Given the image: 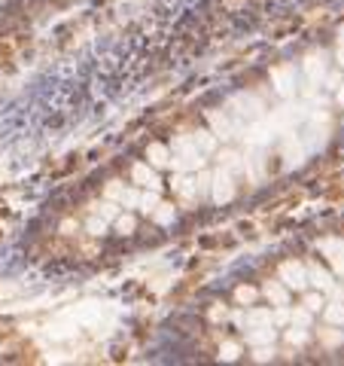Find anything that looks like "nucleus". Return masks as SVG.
I'll list each match as a JSON object with an SVG mask.
<instances>
[{
    "instance_id": "nucleus-23",
    "label": "nucleus",
    "mask_w": 344,
    "mask_h": 366,
    "mask_svg": "<svg viewBox=\"0 0 344 366\" xmlns=\"http://www.w3.org/2000/svg\"><path fill=\"white\" fill-rule=\"evenodd\" d=\"M158 202H162V196H158V189H140V205H137V211H144V214H153Z\"/></svg>"
},
{
    "instance_id": "nucleus-30",
    "label": "nucleus",
    "mask_w": 344,
    "mask_h": 366,
    "mask_svg": "<svg viewBox=\"0 0 344 366\" xmlns=\"http://www.w3.org/2000/svg\"><path fill=\"white\" fill-rule=\"evenodd\" d=\"M274 354H278V348L274 345H259V348H253V354L250 357H253L256 363H268V360H274Z\"/></svg>"
},
{
    "instance_id": "nucleus-5",
    "label": "nucleus",
    "mask_w": 344,
    "mask_h": 366,
    "mask_svg": "<svg viewBox=\"0 0 344 366\" xmlns=\"http://www.w3.org/2000/svg\"><path fill=\"white\" fill-rule=\"evenodd\" d=\"M278 278L290 290H296V293H305L311 287V281H308V263H301V260H283L278 269Z\"/></svg>"
},
{
    "instance_id": "nucleus-33",
    "label": "nucleus",
    "mask_w": 344,
    "mask_h": 366,
    "mask_svg": "<svg viewBox=\"0 0 344 366\" xmlns=\"http://www.w3.org/2000/svg\"><path fill=\"white\" fill-rule=\"evenodd\" d=\"M335 61H338V68L344 71V43H338V49H335Z\"/></svg>"
},
{
    "instance_id": "nucleus-24",
    "label": "nucleus",
    "mask_w": 344,
    "mask_h": 366,
    "mask_svg": "<svg viewBox=\"0 0 344 366\" xmlns=\"http://www.w3.org/2000/svg\"><path fill=\"white\" fill-rule=\"evenodd\" d=\"M283 339H287V345H292V348H301V345H308L311 332H308L305 327H290L287 332H283Z\"/></svg>"
},
{
    "instance_id": "nucleus-35",
    "label": "nucleus",
    "mask_w": 344,
    "mask_h": 366,
    "mask_svg": "<svg viewBox=\"0 0 344 366\" xmlns=\"http://www.w3.org/2000/svg\"><path fill=\"white\" fill-rule=\"evenodd\" d=\"M335 101H338V104L344 107V82H341V86H338V89H335Z\"/></svg>"
},
{
    "instance_id": "nucleus-6",
    "label": "nucleus",
    "mask_w": 344,
    "mask_h": 366,
    "mask_svg": "<svg viewBox=\"0 0 344 366\" xmlns=\"http://www.w3.org/2000/svg\"><path fill=\"white\" fill-rule=\"evenodd\" d=\"M301 73H305V80L311 82V86H323V80L329 77V55H326L323 49L308 52L301 58Z\"/></svg>"
},
{
    "instance_id": "nucleus-20",
    "label": "nucleus",
    "mask_w": 344,
    "mask_h": 366,
    "mask_svg": "<svg viewBox=\"0 0 344 366\" xmlns=\"http://www.w3.org/2000/svg\"><path fill=\"white\" fill-rule=\"evenodd\" d=\"M149 217H153V223H158V226H174V223H177V207L171 202H158V207Z\"/></svg>"
},
{
    "instance_id": "nucleus-18",
    "label": "nucleus",
    "mask_w": 344,
    "mask_h": 366,
    "mask_svg": "<svg viewBox=\"0 0 344 366\" xmlns=\"http://www.w3.org/2000/svg\"><path fill=\"white\" fill-rule=\"evenodd\" d=\"M317 339H320V345L323 348H338V345H344V327H332V323H326L323 330H317Z\"/></svg>"
},
{
    "instance_id": "nucleus-12",
    "label": "nucleus",
    "mask_w": 344,
    "mask_h": 366,
    "mask_svg": "<svg viewBox=\"0 0 344 366\" xmlns=\"http://www.w3.org/2000/svg\"><path fill=\"white\" fill-rule=\"evenodd\" d=\"M332 274H335V272H329V269H326V265H320V263H308V281H311V287L320 290V293H329V290L338 284Z\"/></svg>"
},
{
    "instance_id": "nucleus-15",
    "label": "nucleus",
    "mask_w": 344,
    "mask_h": 366,
    "mask_svg": "<svg viewBox=\"0 0 344 366\" xmlns=\"http://www.w3.org/2000/svg\"><path fill=\"white\" fill-rule=\"evenodd\" d=\"M290 293H292V290L283 284L281 278L265 281V284H262V296L271 302V309H278V305H290Z\"/></svg>"
},
{
    "instance_id": "nucleus-31",
    "label": "nucleus",
    "mask_w": 344,
    "mask_h": 366,
    "mask_svg": "<svg viewBox=\"0 0 344 366\" xmlns=\"http://www.w3.org/2000/svg\"><path fill=\"white\" fill-rule=\"evenodd\" d=\"M125 211H134V207L140 205V186H134V189H125V196H122V202H119Z\"/></svg>"
},
{
    "instance_id": "nucleus-28",
    "label": "nucleus",
    "mask_w": 344,
    "mask_h": 366,
    "mask_svg": "<svg viewBox=\"0 0 344 366\" xmlns=\"http://www.w3.org/2000/svg\"><path fill=\"white\" fill-rule=\"evenodd\" d=\"M238 357H241V345H238V342H223V345H220V360L234 363Z\"/></svg>"
},
{
    "instance_id": "nucleus-21",
    "label": "nucleus",
    "mask_w": 344,
    "mask_h": 366,
    "mask_svg": "<svg viewBox=\"0 0 344 366\" xmlns=\"http://www.w3.org/2000/svg\"><path fill=\"white\" fill-rule=\"evenodd\" d=\"M301 305H305L308 312L320 314L323 305H326V293H320V290H305V296H301Z\"/></svg>"
},
{
    "instance_id": "nucleus-17",
    "label": "nucleus",
    "mask_w": 344,
    "mask_h": 366,
    "mask_svg": "<svg viewBox=\"0 0 344 366\" xmlns=\"http://www.w3.org/2000/svg\"><path fill=\"white\" fill-rule=\"evenodd\" d=\"M320 314H323L326 323H332V327H344V299H326Z\"/></svg>"
},
{
    "instance_id": "nucleus-9",
    "label": "nucleus",
    "mask_w": 344,
    "mask_h": 366,
    "mask_svg": "<svg viewBox=\"0 0 344 366\" xmlns=\"http://www.w3.org/2000/svg\"><path fill=\"white\" fill-rule=\"evenodd\" d=\"M271 138H274V126L271 122H265V116L262 119H256V122H247V131H244L247 149H265L268 144H271Z\"/></svg>"
},
{
    "instance_id": "nucleus-2",
    "label": "nucleus",
    "mask_w": 344,
    "mask_h": 366,
    "mask_svg": "<svg viewBox=\"0 0 344 366\" xmlns=\"http://www.w3.org/2000/svg\"><path fill=\"white\" fill-rule=\"evenodd\" d=\"M225 110L241 122H256L265 116V104L253 92H234V95H229V101H225Z\"/></svg>"
},
{
    "instance_id": "nucleus-36",
    "label": "nucleus",
    "mask_w": 344,
    "mask_h": 366,
    "mask_svg": "<svg viewBox=\"0 0 344 366\" xmlns=\"http://www.w3.org/2000/svg\"><path fill=\"white\" fill-rule=\"evenodd\" d=\"M338 43H344V24L338 28Z\"/></svg>"
},
{
    "instance_id": "nucleus-22",
    "label": "nucleus",
    "mask_w": 344,
    "mask_h": 366,
    "mask_svg": "<svg viewBox=\"0 0 344 366\" xmlns=\"http://www.w3.org/2000/svg\"><path fill=\"white\" fill-rule=\"evenodd\" d=\"M113 229H116V232H119V235H131V232H134V229H137V217H134V214H131V211H122V214H119V217H116V220H113Z\"/></svg>"
},
{
    "instance_id": "nucleus-4",
    "label": "nucleus",
    "mask_w": 344,
    "mask_h": 366,
    "mask_svg": "<svg viewBox=\"0 0 344 366\" xmlns=\"http://www.w3.org/2000/svg\"><path fill=\"white\" fill-rule=\"evenodd\" d=\"M234 196H238V183H234V174L225 171L223 165H216V171L211 174V202H214V205H229Z\"/></svg>"
},
{
    "instance_id": "nucleus-29",
    "label": "nucleus",
    "mask_w": 344,
    "mask_h": 366,
    "mask_svg": "<svg viewBox=\"0 0 344 366\" xmlns=\"http://www.w3.org/2000/svg\"><path fill=\"white\" fill-rule=\"evenodd\" d=\"M104 196L110 198V202H122V196H125V183L122 180H110L104 186Z\"/></svg>"
},
{
    "instance_id": "nucleus-16",
    "label": "nucleus",
    "mask_w": 344,
    "mask_h": 366,
    "mask_svg": "<svg viewBox=\"0 0 344 366\" xmlns=\"http://www.w3.org/2000/svg\"><path fill=\"white\" fill-rule=\"evenodd\" d=\"M171 159H174V149L167 144H149L147 147V162L153 165V168H171Z\"/></svg>"
},
{
    "instance_id": "nucleus-14",
    "label": "nucleus",
    "mask_w": 344,
    "mask_h": 366,
    "mask_svg": "<svg viewBox=\"0 0 344 366\" xmlns=\"http://www.w3.org/2000/svg\"><path fill=\"white\" fill-rule=\"evenodd\" d=\"M244 339L250 348H259V345H274L278 342V327L274 323H262V327H250L244 330Z\"/></svg>"
},
{
    "instance_id": "nucleus-32",
    "label": "nucleus",
    "mask_w": 344,
    "mask_h": 366,
    "mask_svg": "<svg viewBox=\"0 0 344 366\" xmlns=\"http://www.w3.org/2000/svg\"><path fill=\"white\" fill-rule=\"evenodd\" d=\"M100 217H104V220H116V217H119V211H116V202H110V198H107V202L104 205H100Z\"/></svg>"
},
{
    "instance_id": "nucleus-11",
    "label": "nucleus",
    "mask_w": 344,
    "mask_h": 366,
    "mask_svg": "<svg viewBox=\"0 0 344 366\" xmlns=\"http://www.w3.org/2000/svg\"><path fill=\"white\" fill-rule=\"evenodd\" d=\"M131 183L140 189H162V183H158V168H153L149 162H134L131 165Z\"/></svg>"
},
{
    "instance_id": "nucleus-13",
    "label": "nucleus",
    "mask_w": 344,
    "mask_h": 366,
    "mask_svg": "<svg viewBox=\"0 0 344 366\" xmlns=\"http://www.w3.org/2000/svg\"><path fill=\"white\" fill-rule=\"evenodd\" d=\"M216 165H223V168H225V171H232L234 177H238V174H247L244 153H238V149H232V147L216 149Z\"/></svg>"
},
{
    "instance_id": "nucleus-1",
    "label": "nucleus",
    "mask_w": 344,
    "mask_h": 366,
    "mask_svg": "<svg viewBox=\"0 0 344 366\" xmlns=\"http://www.w3.org/2000/svg\"><path fill=\"white\" fill-rule=\"evenodd\" d=\"M174 159H171V168L167 171H201L204 168V153L198 149L195 138H192V131H183V135L174 138Z\"/></svg>"
},
{
    "instance_id": "nucleus-10",
    "label": "nucleus",
    "mask_w": 344,
    "mask_h": 366,
    "mask_svg": "<svg viewBox=\"0 0 344 366\" xmlns=\"http://www.w3.org/2000/svg\"><path fill=\"white\" fill-rule=\"evenodd\" d=\"M308 156V147L299 135H287L283 138V149H281V159H283V168H299Z\"/></svg>"
},
{
    "instance_id": "nucleus-25",
    "label": "nucleus",
    "mask_w": 344,
    "mask_h": 366,
    "mask_svg": "<svg viewBox=\"0 0 344 366\" xmlns=\"http://www.w3.org/2000/svg\"><path fill=\"white\" fill-rule=\"evenodd\" d=\"M311 321H314V312H308L305 305H296V309H292V318H290V327L311 330Z\"/></svg>"
},
{
    "instance_id": "nucleus-7",
    "label": "nucleus",
    "mask_w": 344,
    "mask_h": 366,
    "mask_svg": "<svg viewBox=\"0 0 344 366\" xmlns=\"http://www.w3.org/2000/svg\"><path fill=\"white\" fill-rule=\"evenodd\" d=\"M271 86L278 92L281 98H296L299 92V71L296 64H278V68H271Z\"/></svg>"
},
{
    "instance_id": "nucleus-26",
    "label": "nucleus",
    "mask_w": 344,
    "mask_h": 366,
    "mask_svg": "<svg viewBox=\"0 0 344 366\" xmlns=\"http://www.w3.org/2000/svg\"><path fill=\"white\" fill-rule=\"evenodd\" d=\"M256 296H259V290L250 287V284H238V287H234V302H238V305H253Z\"/></svg>"
},
{
    "instance_id": "nucleus-8",
    "label": "nucleus",
    "mask_w": 344,
    "mask_h": 366,
    "mask_svg": "<svg viewBox=\"0 0 344 366\" xmlns=\"http://www.w3.org/2000/svg\"><path fill=\"white\" fill-rule=\"evenodd\" d=\"M317 251L326 256V263H329V269L335 274H341L344 278V238L338 235H329V238H320L317 241Z\"/></svg>"
},
{
    "instance_id": "nucleus-34",
    "label": "nucleus",
    "mask_w": 344,
    "mask_h": 366,
    "mask_svg": "<svg viewBox=\"0 0 344 366\" xmlns=\"http://www.w3.org/2000/svg\"><path fill=\"white\" fill-rule=\"evenodd\" d=\"M211 321H225V309H214L211 312Z\"/></svg>"
},
{
    "instance_id": "nucleus-27",
    "label": "nucleus",
    "mask_w": 344,
    "mask_h": 366,
    "mask_svg": "<svg viewBox=\"0 0 344 366\" xmlns=\"http://www.w3.org/2000/svg\"><path fill=\"white\" fill-rule=\"evenodd\" d=\"M107 229H110V220H104L100 214L86 223V232H89V235H95V238H98V235H107Z\"/></svg>"
},
{
    "instance_id": "nucleus-19",
    "label": "nucleus",
    "mask_w": 344,
    "mask_h": 366,
    "mask_svg": "<svg viewBox=\"0 0 344 366\" xmlns=\"http://www.w3.org/2000/svg\"><path fill=\"white\" fill-rule=\"evenodd\" d=\"M192 138H195V144H198V149H201L204 156L216 153V147H220V138H216L211 129H198V131H192Z\"/></svg>"
},
{
    "instance_id": "nucleus-3",
    "label": "nucleus",
    "mask_w": 344,
    "mask_h": 366,
    "mask_svg": "<svg viewBox=\"0 0 344 366\" xmlns=\"http://www.w3.org/2000/svg\"><path fill=\"white\" fill-rule=\"evenodd\" d=\"M207 129H211L223 144H229V140H234L241 135V119H234L229 110L216 107V110H207Z\"/></svg>"
}]
</instances>
